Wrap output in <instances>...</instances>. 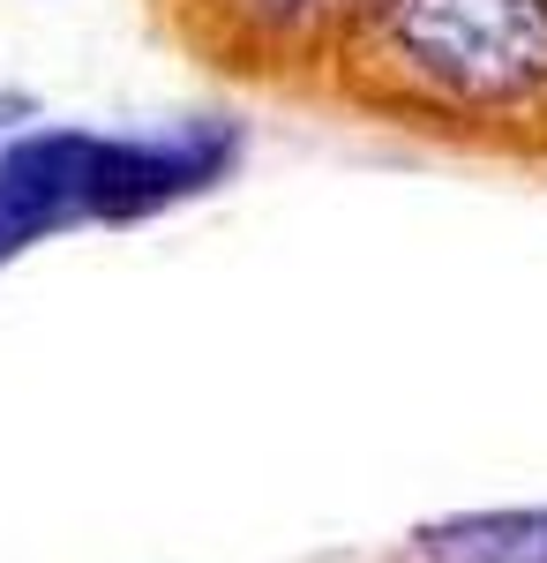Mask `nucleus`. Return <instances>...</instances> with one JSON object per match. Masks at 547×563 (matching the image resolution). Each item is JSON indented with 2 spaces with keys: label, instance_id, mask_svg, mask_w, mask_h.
Wrapping results in <instances>:
<instances>
[{
  "label": "nucleus",
  "instance_id": "2",
  "mask_svg": "<svg viewBox=\"0 0 547 563\" xmlns=\"http://www.w3.org/2000/svg\"><path fill=\"white\" fill-rule=\"evenodd\" d=\"M172 8L217 68L255 84H300L337 76L376 0H172Z\"/></svg>",
  "mask_w": 547,
  "mask_h": 563
},
{
  "label": "nucleus",
  "instance_id": "3",
  "mask_svg": "<svg viewBox=\"0 0 547 563\" xmlns=\"http://www.w3.org/2000/svg\"><path fill=\"white\" fill-rule=\"evenodd\" d=\"M421 563H547V504L517 511H458L413 533Z\"/></svg>",
  "mask_w": 547,
  "mask_h": 563
},
{
  "label": "nucleus",
  "instance_id": "1",
  "mask_svg": "<svg viewBox=\"0 0 547 563\" xmlns=\"http://www.w3.org/2000/svg\"><path fill=\"white\" fill-rule=\"evenodd\" d=\"M337 90L382 121L547 143V0H376Z\"/></svg>",
  "mask_w": 547,
  "mask_h": 563
}]
</instances>
